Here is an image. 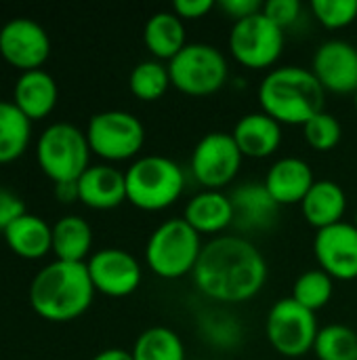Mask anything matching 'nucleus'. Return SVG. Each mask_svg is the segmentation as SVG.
<instances>
[{
	"instance_id": "f257e3e1",
	"label": "nucleus",
	"mask_w": 357,
	"mask_h": 360,
	"mask_svg": "<svg viewBox=\"0 0 357 360\" xmlns=\"http://www.w3.org/2000/svg\"><path fill=\"white\" fill-rule=\"evenodd\" d=\"M196 289L219 304L252 300L267 281V262L244 236H217L202 247L194 268Z\"/></svg>"
},
{
	"instance_id": "f03ea898",
	"label": "nucleus",
	"mask_w": 357,
	"mask_h": 360,
	"mask_svg": "<svg viewBox=\"0 0 357 360\" xmlns=\"http://www.w3.org/2000/svg\"><path fill=\"white\" fill-rule=\"evenodd\" d=\"M95 297L86 262L55 259L29 285V304L46 321L65 323L84 314Z\"/></svg>"
},
{
	"instance_id": "7ed1b4c3",
	"label": "nucleus",
	"mask_w": 357,
	"mask_h": 360,
	"mask_svg": "<svg viewBox=\"0 0 357 360\" xmlns=\"http://www.w3.org/2000/svg\"><path fill=\"white\" fill-rule=\"evenodd\" d=\"M326 91L311 70L301 65H282L265 74L259 84L261 112L280 124H307L324 112Z\"/></svg>"
},
{
	"instance_id": "20e7f679",
	"label": "nucleus",
	"mask_w": 357,
	"mask_h": 360,
	"mask_svg": "<svg viewBox=\"0 0 357 360\" xmlns=\"http://www.w3.org/2000/svg\"><path fill=\"white\" fill-rule=\"evenodd\" d=\"M126 200L141 211H164L185 190V171L168 156L137 158L126 171Z\"/></svg>"
},
{
	"instance_id": "39448f33",
	"label": "nucleus",
	"mask_w": 357,
	"mask_h": 360,
	"mask_svg": "<svg viewBox=\"0 0 357 360\" xmlns=\"http://www.w3.org/2000/svg\"><path fill=\"white\" fill-rule=\"evenodd\" d=\"M202 247V236L183 217H173L149 234L145 245V262L160 278H183L194 274Z\"/></svg>"
},
{
	"instance_id": "423d86ee",
	"label": "nucleus",
	"mask_w": 357,
	"mask_h": 360,
	"mask_svg": "<svg viewBox=\"0 0 357 360\" xmlns=\"http://www.w3.org/2000/svg\"><path fill=\"white\" fill-rule=\"evenodd\" d=\"M36 160L42 173L53 184L78 181L80 175L90 167V146L86 131L72 122L48 124L36 143Z\"/></svg>"
},
{
	"instance_id": "0eeeda50",
	"label": "nucleus",
	"mask_w": 357,
	"mask_h": 360,
	"mask_svg": "<svg viewBox=\"0 0 357 360\" xmlns=\"http://www.w3.org/2000/svg\"><path fill=\"white\" fill-rule=\"evenodd\" d=\"M170 84L191 97H206L221 91L229 76L225 55L206 42H187L185 49L168 61Z\"/></svg>"
},
{
	"instance_id": "6e6552de",
	"label": "nucleus",
	"mask_w": 357,
	"mask_h": 360,
	"mask_svg": "<svg viewBox=\"0 0 357 360\" xmlns=\"http://www.w3.org/2000/svg\"><path fill=\"white\" fill-rule=\"evenodd\" d=\"M90 152L109 162H120L137 156L145 143L143 122L124 110H105L90 116L86 127Z\"/></svg>"
},
{
	"instance_id": "1a4fd4ad",
	"label": "nucleus",
	"mask_w": 357,
	"mask_h": 360,
	"mask_svg": "<svg viewBox=\"0 0 357 360\" xmlns=\"http://www.w3.org/2000/svg\"><path fill=\"white\" fill-rule=\"evenodd\" d=\"M320 333L316 312L303 308L292 297L278 300L265 321V335L271 348L286 359H301L314 350Z\"/></svg>"
},
{
	"instance_id": "9d476101",
	"label": "nucleus",
	"mask_w": 357,
	"mask_h": 360,
	"mask_svg": "<svg viewBox=\"0 0 357 360\" xmlns=\"http://www.w3.org/2000/svg\"><path fill=\"white\" fill-rule=\"evenodd\" d=\"M286 34L271 19L261 13L236 21L229 32V53L231 57L250 70L271 68L284 51Z\"/></svg>"
},
{
	"instance_id": "9b49d317",
	"label": "nucleus",
	"mask_w": 357,
	"mask_h": 360,
	"mask_svg": "<svg viewBox=\"0 0 357 360\" xmlns=\"http://www.w3.org/2000/svg\"><path fill=\"white\" fill-rule=\"evenodd\" d=\"M242 158L231 133L213 131L196 143L189 158V171L204 190H221L238 177Z\"/></svg>"
},
{
	"instance_id": "f8f14e48",
	"label": "nucleus",
	"mask_w": 357,
	"mask_h": 360,
	"mask_svg": "<svg viewBox=\"0 0 357 360\" xmlns=\"http://www.w3.org/2000/svg\"><path fill=\"white\" fill-rule=\"evenodd\" d=\"M0 55L21 72L38 70L50 55L48 32L29 17H15L0 27Z\"/></svg>"
},
{
	"instance_id": "ddd939ff",
	"label": "nucleus",
	"mask_w": 357,
	"mask_h": 360,
	"mask_svg": "<svg viewBox=\"0 0 357 360\" xmlns=\"http://www.w3.org/2000/svg\"><path fill=\"white\" fill-rule=\"evenodd\" d=\"M95 291L107 297H126L141 285V266L137 257L124 249L107 247L95 251L86 262Z\"/></svg>"
},
{
	"instance_id": "4468645a",
	"label": "nucleus",
	"mask_w": 357,
	"mask_h": 360,
	"mask_svg": "<svg viewBox=\"0 0 357 360\" xmlns=\"http://www.w3.org/2000/svg\"><path fill=\"white\" fill-rule=\"evenodd\" d=\"M314 255L320 268L337 281L357 278V228L341 221L318 230L314 238Z\"/></svg>"
},
{
	"instance_id": "2eb2a0df",
	"label": "nucleus",
	"mask_w": 357,
	"mask_h": 360,
	"mask_svg": "<svg viewBox=\"0 0 357 360\" xmlns=\"http://www.w3.org/2000/svg\"><path fill=\"white\" fill-rule=\"evenodd\" d=\"M311 72L324 91L349 95L357 91V49L347 40L322 42L311 59Z\"/></svg>"
},
{
	"instance_id": "dca6fc26",
	"label": "nucleus",
	"mask_w": 357,
	"mask_h": 360,
	"mask_svg": "<svg viewBox=\"0 0 357 360\" xmlns=\"http://www.w3.org/2000/svg\"><path fill=\"white\" fill-rule=\"evenodd\" d=\"M229 198L234 205V226L240 232H263L276 226L280 205L269 194L265 184L246 181L238 186Z\"/></svg>"
},
{
	"instance_id": "f3484780",
	"label": "nucleus",
	"mask_w": 357,
	"mask_h": 360,
	"mask_svg": "<svg viewBox=\"0 0 357 360\" xmlns=\"http://www.w3.org/2000/svg\"><path fill=\"white\" fill-rule=\"evenodd\" d=\"M78 194L90 209H116L126 200V177L112 165H90L78 179Z\"/></svg>"
},
{
	"instance_id": "a211bd4d",
	"label": "nucleus",
	"mask_w": 357,
	"mask_h": 360,
	"mask_svg": "<svg viewBox=\"0 0 357 360\" xmlns=\"http://www.w3.org/2000/svg\"><path fill=\"white\" fill-rule=\"evenodd\" d=\"M265 188L276 198L280 207L284 205H301L311 186L316 184L314 171L307 160L297 156L280 158L271 165L265 175Z\"/></svg>"
},
{
	"instance_id": "6ab92c4d",
	"label": "nucleus",
	"mask_w": 357,
	"mask_h": 360,
	"mask_svg": "<svg viewBox=\"0 0 357 360\" xmlns=\"http://www.w3.org/2000/svg\"><path fill=\"white\" fill-rule=\"evenodd\" d=\"M242 156L269 158L282 143V124L265 112L244 114L231 131Z\"/></svg>"
},
{
	"instance_id": "aec40b11",
	"label": "nucleus",
	"mask_w": 357,
	"mask_h": 360,
	"mask_svg": "<svg viewBox=\"0 0 357 360\" xmlns=\"http://www.w3.org/2000/svg\"><path fill=\"white\" fill-rule=\"evenodd\" d=\"M57 99H59L57 80L42 68L21 72V76L15 82L13 103L29 120H40L48 116L57 105Z\"/></svg>"
},
{
	"instance_id": "412c9836",
	"label": "nucleus",
	"mask_w": 357,
	"mask_h": 360,
	"mask_svg": "<svg viewBox=\"0 0 357 360\" xmlns=\"http://www.w3.org/2000/svg\"><path fill=\"white\" fill-rule=\"evenodd\" d=\"M183 219L202 236L219 234L234 226V205L229 194L221 190H202L185 205Z\"/></svg>"
},
{
	"instance_id": "4be33fe9",
	"label": "nucleus",
	"mask_w": 357,
	"mask_h": 360,
	"mask_svg": "<svg viewBox=\"0 0 357 360\" xmlns=\"http://www.w3.org/2000/svg\"><path fill=\"white\" fill-rule=\"evenodd\" d=\"M301 209L309 226H314L316 230H324L343 221V215L347 211V194L332 179H316V184L303 198Z\"/></svg>"
},
{
	"instance_id": "5701e85b",
	"label": "nucleus",
	"mask_w": 357,
	"mask_h": 360,
	"mask_svg": "<svg viewBox=\"0 0 357 360\" xmlns=\"http://www.w3.org/2000/svg\"><path fill=\"white\" fill-rule=\"evenodd\" d=\"M143 42H145L147 51L158 61L160 59H168L170 61L187 44L183 19L177 13H173V11H158V13H154L147 19L145 27H143Z\"/></svg>"
},
{
	"instance_id": "b1692460",
	"label": "nucleus",
	"mask_w": 357,
	"mask_h": 360,
	"mask_svg": "<svg viewBox=\"0 0 357 360\" xmlns=\"http://www.w3.org/2000/svg\"><path fill=\"white\" fill-rule=\"evenodd\" d=\"M6 245L25 259H40L53 251V226L34 213L21 215L4 232Z\"/></svg>"
},
{
	"instance_id": "393cba45",
	"label": "nucleus",
	"mask_w": 357,
	"mask_h": 360,
	"mask_svg": "<svg viewBox=\"0 0 357 360\" xmlns=\"http://www.w3.org/2000/svg\"><path fill=\"white\" fill-rule=\"evenodd\" d=\"M93 247V228L80 215H63L53 224V253L61 262H84Z\"/></svg>"
},
{
	"instance_id": "a878e982",
	"label": "nucleus",
	"mask_w": 357,
	"mask_h": 360,
	"mask_svg": "<svg viewBox=\"0 0 357 360\" xmlns=\"http://www.w3.org/2000/svg\"><path fill=\"white\" fill-rule=\"evenodd\" d=\"M32 120L6 99H0V165L19 158L29 146Z\"/></svg>"
},
{
	"instance_id": "bb28decb",
	"label": "nucleus",
	"mask_w": 357,
	"mask_h": 360,
	"mask_svg": "<svg viewBox=\"0 0 357 360\" xmlns=\"http://www.w3.org/2000/svg\"><path fill=\"white\" fill-rule=\"evenodd\" d=\"M130 354L135 360H185V346L173 329L149 327L137 338Z\"/></svg>"
},
{
	"instance_id": "cd10ccee",
	"label": "nucleus",
	"mask_w": 357,
	"mask_h": 360,
	"mask_svg": "<svg viewBox=\"0 0 357 360\" xmlns=\"http://www.w3.org/2000/svg\"><path fill=\"white\" fill-rule=\"evenodd\" d=\"M168 86H170L168 65H164L158 59L141 61L130 70L128 89L141 101H156V99L164 97Z\"/></svg>"
},
{
	"instance_id": "c85d7f7f",
	"label": "nucleus",
	"mask_w": 357,
	"mask_h": 360,
	"mask_svg": "<svg viewBox=\"0 0 357 360\" xmlns=\"http://www.w3.org/2000/svg\"><path fill=\"white\" fill-rule=\"evenodd\" d=\"M332 293H335V278L326 274L322 268L303 272L292 287V300L311 312H318L324 306H328Z\"/></svg>"
},
{
	"instance_id": "c756f323",
	"label": "nucleus",
	"mask_w": 357,
	"mask_h": 360,
	"mask_svg": "<svg viewBox=\"0 0 357 360\" xmlns=\"http://www.w3.org/2000/svg\"><path fill=\"white\" fill-rule=\"evenodd\" d=\"M314 354L318 360H357V333L347 325H326L316 338Z\"/></svg>"
},
{
	"instance_id": "7c9ffc66",
	"label": "nucleus",
	"mask_w": 357,
	"mask_h": 360,
	"mask_svg": "<svg viewBox=\"0 0 357 360\" xmlns=\"http://www.w3.org/2000/svg\"><path fill=\"white\" fill-rule=\"evenodd\" d=\"M303 137L314 150L330 152L332 148L339 146V141L343 137V127L335 114L324 110V112L316 114L307 124H303Z\"/></svg>"
},
{
	"instance_id": "2f4dec72",
	"label": "nucleus",
	"mask_w": 357,
	"mask_h": 360,
	"mask_svg": "<svg viewBox=\"0 0 357 360\" xmlns=\"http://www.w3.org/2000/svg\"><path fill=\"white\" fill-rule=\"evenodd\" d=\"M314 17L328 30H341L357 21V0H314Z\"/></svg>"
},
{
	"instance_id": "473e14b6",
	"label": "nucleus",
	"mask_w": 357,
	"mask_h": 360,
	"mask_svg": "<svg viewBox=\"0 0 357 360\" xmlns=\"http://www.w3.org/2000/svg\"><path fill=\"white\" fill-rule=\"evenodd\" d=\"M301 2L299 0H267L263 2V15L271 19L278 27L286 30L301 17Z\"/></svg>"
},
{
	"instance_id": "72a5a7b5",
	"label": "nucleus",
	"mask_w": 357,
	"mask_h": 360,
	"mask_svg": "<svg viewBox=\"0 0 357 360\" xmlns=\"http://www.w3.org/2000/svg\"><path fill=\"white\" fill-rule=\"evenodd\" d=\"M25 213L27 209L23 198L6 188H0V232H4L13 221H17Z\"/></svg>"
},
{
	"instance_id": "f704fd0d",
	"label": "nucleus",
	"mask_w": 357,
	"mask_h": 360,
	"mask_svg": "<svg viewBox=\"0 0 357 360\" xmlns=\"http://www.w3.org/2000/svg\"><path fill=\"white\" fill-rule=\"evenodd\" d=\"M217 6L229 19H234V23L236 21H242L246 17H252V15H257V13L263 11V2H259V0H221Z\"/></svg>"
},
{
	"instance_id": "c9c22d12",
	"label": "nucleus",
	"mask_w": 357,
	"mask_h": 360,
	"mask_svg": "<svg viewBox=\"0 0 357 360\" xmlns=\"http://www.w3.org/2000/svg\"><path fill=\"white\" fill-rule=\"evenodd\" d=\"M217 6L215 0H175L173 13H177L183 21L187 19H202Z\"/></svg>"
},
{
	"instance_id": "e433bc0d",
	"label": "nucleus",
	"mask_w": 357,
	"mask_h": 360,
	"mask_svg": "<svg viewBox=\"0 0 357 360\" xmlns=\"http://www.w3.org/2000/svg\"><path fill=\"white\" fill-rule=\"evenodd\" d=\"M55 198L63 205H72L76 200H80L78 194V181H63V184H55Z\"/></svg>"
},
{
	"instance_id": "4c0bfd02",
	"label": "nucleus",
	"mask_w": 357,
	"mask_h": 360,
	"mask_svg": "<svg viewBox=\"0 0 357 360\" xmlns=\"http://www.w3.org/2000/svg\"><path fill=\"white\" fill-rule=\"evenodd\" d=\"M90 360H135L133 354L128 350H122V348H107V350H101L99 354H95Z\"/></svg>"
},
{
	"instance_id": "58836bf2",
	"label": "nucleus",
	"mask_w": 357,
	"mask_h": 360,
	"mask_svg": "<svg viewBox=\"0 0 357 360\" xmlns=\"http://www.w3.org/2000/svg\"><path fill=\"white\" fill-rule=\"evenodd\" d=\"M353 99H356V101H353V105H356V112H357V91L353 93Z\"/></svg>"
},
{
	"instance_id": "ea45409f",
	"label": "nucleus",
	"mask_w": 357,
	"mask_h": 360,
	"mask_svg": "<svg viewBox=\"0 0 357 360\" xmlns=\"http://www.w3.org/2000/svg\"><path fill=\"white\" fill-rule=\"evenodd\" d=\"M353 226H356V228H357V211H356V219H353Z\"/></svg>"
}]
</instances>
